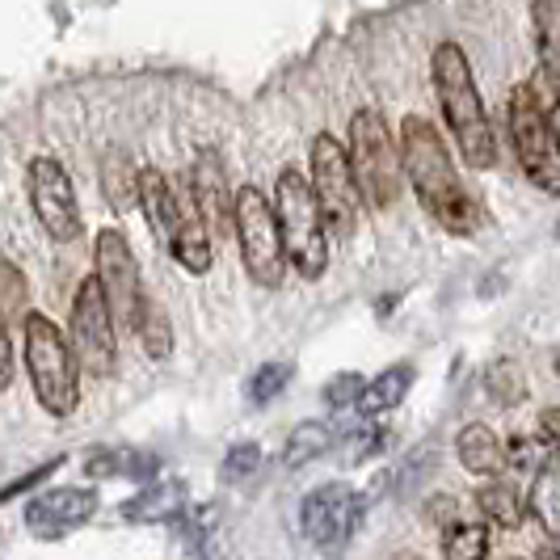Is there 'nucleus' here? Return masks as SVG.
I'll list each match as a JSON object with an SVG mask.
<instances>
[{
  "mask_svg": "<svg viewBox=\"0 0 560 560\" xmlns=\"http://www.w3.org/2000/svg\"><path fill=\"white\" fill-rule=\"evenodd\" d=\"M136 334H140V346L148 350V359H168V350H173V329H168V316L156 300L143 304Z\"/></svg>",
  "mask_w": 560,
  "mask_h": 560,
  "instance_id": "obj_24",
  "label": "nucleus"
},
{
  "mask_svg": "<svg viewBox=\"0 0 560 560\" xmlns=\"http://www.w3.org/2000/svg\"><path fill=\"white\" fill-rule=\"evenodd\" d=\"M236 236H241V257L253 282L261 287H279L287 275V245H282V228L275 202L257 186H245L236 195Z\"/></svg>",
  "mask_w": 560,
  "mask_h": 560,
  "instance_id": "obj_7",
  "label": "nucleus"
},
{
  "mask_svg": "<svg viewBox=\"0 0 560 560\" xmlns=\"http://www.w3.org/2000/svg\"><path fill=\"white\" fill-rule=\"evenodd\" d=\"M363 388H366V384L354 375V371H341L337 380H329V384H325V400H329L334 409H346V405H359Z\"/></svg>",
  "mask_w": 560,
  "mask_h": 560,
  "instance_id": "obj_31",
  "label": "nucleus"
},
{
  "mask_svg": "<svg viewBox=\"0 0 560 560\" xmlns=\"http://www.w3.org/2000/svg\"><path fill=\"white\" fill-rule=\"evenodd\" d=\"M430 77H434L439 106L447 114L451 136L459 140V156L468 161V168H493L498 140H493V122L485 114V102H480L472 63L464 56V47L459 43H439L434 59H430Z\"/></svg>",
  "mask_w": 560,
  "mask_h": 560,
  "instance_id": "obj_2",
  "label": "nucleus"
},
{
  "mask_svg": "<svg viewBox=\"0 0 560 560\" xmlns=\"http://www.w3.org/2000/svg\"><path fill=\"white\" fill-rule=\"evenodd\" d=\"M505 114H510V140H514L523 173L544 195L560 198V136L548 110H544V102L535 97L532 84H518L510 93Z\"/></svg>",
  "mask_w": 560,
  "mask_h": 560,
  "instance_id": "obj_6",
  "label": "nucleus"
},
{
  "mask_svg": "<svg viewBox=\"0 0 560 560\" xmlns=\"http://www.w3.org/2000/svg\"><path fill=\"white\" fill-rule=\"evenodd\" d=\"M72 350H77L84 371H93V375H110L114 363H118L114 308L97 275L77 287V300H72Z\"/></svg>",
  "mask_w": 560,
  "mask_h": 560,
  "instance_id": "obj_9",
  "label": "nucleus"
},
{
  "mask_svg": "<svg viewBox=\"0 0 560 560\" xmlns=\"http://www.w3.org/2000/svg\"><path fill=\"white\" fill-rule=\"evenodd\" d=\"M532 514L539 518V527L560 539V472H544L532 485Z\"/></svg>",
  "mask_w": 560,
  "mask_h": 560,
  "instance_id": "obj_25",
  "label": "nucleus"
},
{
  "mask_svg": "<svg viewBox=\"0 0 560 560\" xmlns=\"http://www.w3.org/2000/svg\"><path fill=\"white\" fill-rule=\"evenodd\" d=\"M275 211H279L282 228V245L291 266L304 275V279H320L325 266H329V220L316 202L312 182L300 168H282L279 186H275Z\"/></svg>",
  "mask_w": 560,
  "mask_h": 560,
  "instance_id": "obj_3",
  "label": "nucleus"
},
{
  "mask_svg": "<svg viewBox=\"0 0 560 560\" xmlns=\"http://www.w3.org/2000/svg\"><path fill=\"white\" fill-rule=\"evenodd\" d=\"M195 207L202 215L207 232L220 241L228 228L236 224V198L228 195V177L224 165L215 152H198L195 161Z\"/></svg>",
  "mask_w": 560,
  "mask_h": 560,
  "instance_id": "obj_14",
  "label": "nucleus"
},
{
  "mask_svg": "<svg viewBox=\"0 0 560 560\" xmlns=\"http://www.w3.org/2000/svg\"><path fill=\"white\" fill-rule=\"evenodd\" d=\"M312 190L325 211V220L337 236H350L359 224V182L350 168V152L334 136H316L312 140Z\"/></svg>",
  "mask_w": 560,
  "mask_h": 560,
  "instance_id": "obj_8",
  "label": "nucleus"
},
{
  "mask_svg": "<svg viewBox=\"0 0 560 560\" xmlns=\"http://www.w3.org/2000/svg\"><path fill=\"white\" fill-rule=\"evenodd\" d=\"M430 523H443V527H459V510H455V502L451 498H434L430 502Z\"/></svg>",
  "mask_w": 560,
  "mask_h": 560,
  "instance_id": "obj_34",
  "label": "nucleus"
},
{
  "mask_svg": "<svg viewBox=\"0 0 560 560\" xmlns=\"http://www.w3.org/2000/svg\"><path fill=\"white\" fill-rule=\"evenodd\" d=\"M186 480H156L140 489L136 498L122 502V518L131 523H168V518H182L186 514Z\"/></svg>",
  "mask_w": 560,
  "mask_h": 560,
  "instance_id": "obj_15",
  "label": "nucleus"
},
{
  "mask_svg": "<svg viewBox=\"0 0 560 560\" xmlns=\"http://www.w3.org/2000/svg\"><path fill=\"white\" fill-rule=\"evenodd\" d=\"M350 168H354L359 195L371 207H380V211L393 207L400 195V177H405V156L388 131V118L375 106H363L350 118Z\"/></svg>",
  "mask_w": 560,
  "mask_h": 560,
  "instance_id": "obj_4",
  "label": "nucleus"
},
{
  "mask_svg": "<svg viewBox=\"0 0 560 560\" xmlns=\"http://www.w3.org/2000/svg\"><path fill=\"white\" fill-rule=\"evenodd\" d=\"M257 464H261V447L257 443H236L224 455V480H245L249 472H257Z\"/></svg>",
  "mask_w": 560,
  "mask_h": 560,
  "instance_id": "obj_30",
  "label": "nucleus"
},
{
  "mask_svg": "<svg viewBox=\"0 0 560 560\" xmlns=\"http://www.w3.org/2000/svg\"><path fill=\"white\" fill-rule=\"evenodd\" d=\"M63 459H51V464H43V468H34V472H26L22 480H9L4 489H0V502H9V498H18V493H26L30 485H38V480H47V472H56Z\"/></svg>",
  "mask_w": 560,
  "mask_h": 560,
  "instance_id": "obj_32",
  "label": "nucleus"
},
{
  "mask_svg": "<svg viewBox=\"0 0 560 560\" xmlns=\"http://www.w3.org/2000/svg\"><path fill=\"white\" fill-rule=\"evenodd\" d=\"M26 371L38 405L51 418H68L77 409L81 375H77V359H72V341L38 312L26 316Z\"/></svg>",
  "mask_w": 560,
  "mask_h": 560,
  "instance_id": "obj_5",
  "label": "nucleus"
},
{
  "mask_svg": "<svg viewBox=\"0 0 560 560\" xmlns=\"http://www.w3.org/2000/svg\"><path fill=\"white\" fill-rule=\"evenodd\" d=\"M552 455L557 447L539 434H514V439H505V468H514V472H532V477H544L548 468H552Z\"/></svg>",
  "mask_w": 560,
  "mask_h": 560,
  "instance_id": "obj_23",
  "label": "nucleus"
},
{
  "mask_svg": "<svg viewBox=\"0 0 560 560\" xmlns=\"http://www.w3.org/2000/svg\"><path fill=\"white\" fill-rule=\"evenodd\" d=\"M13 384V346H9V329L0 320V393Z\"/></svg>",
  "mask_w": 560,
  "mask_h": 560,
  "instance_id": "obj_33",
  "label": "nucleus"
},
{
  "mask_svg": "<svg viewBox=\"0 0 560 560\" xmlns=\"http://www.w3.org/2000/svg\"><path fill=\"white\" fill-rule=\"evenodd\" d=\"M455 447H459V464L468 472H477V477H498L505 468V443L489 425H480V421L459 430V443Z\"/></svg>",
  "mask_w": 560,
  "mask_h": 560,
  "instance_id": "obj_17",
  "label": "nucleus"
},
{
  "mask_svg": "<svg viewBox=\"0 0 560 560\" xmlns=\"http://www.w3.org/2000/svg\"><path fill=\"white\" fill-rule=\"evenodd\" d=\"M329 447H334V430L325 421H300L291 430L287 447H282V464L287 468H304V464H312L316 455H325Z\"/></svg>",
  "mask_w": 560,
  "mask_h": 560,
  "instance_id": "obj_22",
  "label": "nucleus"
},
{
  "mask_svg": "<svg viewBox=\"0 0 560 560\" xmlns=\"http://www.w3.org/2000/svg\"><path fill=\"white\" fill-rule=\"evenodd\" d=\"M300 523H304V535H308L316 548H329L334 552L363 523V498H359V489H350L341 480L320 485L300 505Z\"/></svg>",
  "mask_w": 560,
  "mask_h": 560,
  "instance_id": "obj_11",
  "label": "nucleus"
},
{
  "mask_svg": "<svg viewBox=\"0 0 560 560\" xmlns=\"http://www.w3.org/2000/svg\"><path fill=\"white\" fill-rule=\"evenodd\" d=\"M535 22V47H539V77L548 84L552 102H560V4L539 0L532 9Z\"/></svg>",
  "mask_w": 560,
  "mask_h": 560,
  "instance_id": "obj_16",
  "label": "nucleus"
},
{
  "mask_svg": "<svg viewBox=\"0 0 560 560\" xmlns=\"http://www.w3.org/2000/svg\"><path fill=\"white\" fill-rule=\"evenodd\" d=\"M287 384H291V366L287 363L257 366V371H253V380H249V400L253 405H270Z\"/></svg>",
  "mask_w": 560,
  "mask_h": 560,
  "instance_id": "obj_29",
  "label": "nucleus"
},
{
  "mask_svg": "<svg viewBox=\"0 0 560 560\" xmlns=\"http://www.w3.org/2000/svg\"><path fill=\"white\" fill-rule=\"evenodd\" d=\"M30 304V287L18 266L0 261V320H18Z\"/></svg>",
  "mask_w": 560,
  "mask_h": 560,
  "instance_id": "obj_27",
  "label": "nucleus"
},
{
  "mask_svg": "<svg viewBox=\"0 0 560 560\" xmlns=\"http://www.w3.org/2000/svg\"><path fill=\"white\" fill-rule=\"evenodd\" d=\"M409 384H413V366H409V363L388 366L380 380H371V384H366L354 409H359L363 418H380V413H388V409H396V405L405 400Z\"/></svg>",
  "mask_w": 560,
  "mask_h": 560,
  "instance_id": "obj_19",
  "label": "nucleus"
},
{
  "mask_svg": "<svg viewBox=\"0 0 560 560\" xmlns=\"http://www.w3.org/2000/svg\"><path fill=\"white\" fill-rule=\"evenodd\" d=\"M539 425H544V439H548V443L560 451V409H544Z\"/></svg>",
  "mask_w": 560,
  "mask_h": 560,
  "instance_id": "obj_35",
  "label": "nucleus"
},
{
  "mask_svg": "<svg viewBox=\"0 0 560 560\" xmlns=\"http://www.w3.org/2000/svg\"><path fill=\"white\" fill-rule=\"evenodd\" d=\"M102 190H106V202L114 211H127L136 195H140V173L131 168L127 152H106L102 161Z\"/></svg>",
  "mask_w": 560,
  "mask_h": 560,
  "instance_id": "obj_21",
  "label": "nucleus"
},
{
  "mask_svg": "<svg viewBox=\"0 0 560 560\" xmlns=\"http://www.w3.org/2000/svg\"><path fill=\"white\" fill-rule=\"evenodd\" d=\"M400 156H405V177L418 190V202L439 220V228H447L451 236H472L480 228V207L464 190L459 173L451 165L447 143L430 118L409 114L400 122Z\"/></svg>",
  "mask_w": 560,
  "mask_h": 560,
  "instance_id": "obj_1",
  "label": "nucleus"
},
{
  "mask_svg": "<svg viewBox=\"0 0 560 560\" xmlns=\"http://www.w3.org/2000/svg\"><path fill=\"white\" fill-rule=\"evenodd\" d=\"M489 396L498 405H518L527 396V371L518 363H498L489 371Z\"/></svg>",
  "mask_w": 560,
  "mask_h": 560,
  "instance_id": "obj_28",
  "label": "nucleus"
},
{
  "mask_svg": "<svg viewBox=\"0 0 560 560\" xmlns=\"http://www.w3.org/2000/svg\"><path fill=\"white\" fill-rule=\"evenodd\" d=\"M93 257H97V282H102L110 308L136 329V325H140L143 304H148V295H143V287H140V266H136V257H131L127 236L114 232V228H106V232L97 236Z\"/></svg>",
  "mask_w": 560,
  "mask_h": 560,
  "instance_id": "obj_12",
  "label": "nucleus"
},
{
  "mask_svg": "<svg viewBox=\"0 0 560 560\" xmlns=\"http://www.w3.org/2000/svg\"><path fill=\"white\" fill-rule=\"evenodd\" d=\"M93 510H97V493L93 489H51V493H43V498H34L26 505V527L38 539H59V535H68L72 527H81L93 518Z\"/></svg>",
  "mask_w": 560,
  "mask_h": 560,
  "instance_id": "obj_13",
  "label": "nucleus"
},
{
  "mask_svg": "<svg viewBox=\"0 0 560 560\" xmlns=\"http://www.w3.org/2000/svg\"><path fill=\"white\" fill-rule=\"evenodd\" d=\"M156 455L152 451H136V447H102L84 459V472L93 480H110V477H131V480H148L156 477Z\"/></svg>",
  "mask_w": 560,
  "mask_h": 560,
  "instance_id": "obj_18",
  "label": "nucleus"
},
{
  "mask_svg": "<svg viewBox=\"0 0 560 560\" xmlns=\"http://www.w3.org/2000/svg\"><path fill=\"white\" fill-rule=\"evenodd\" d=\"M30 202H34V215L38 224L47 228V236L68 245L81 236V207H77V195H72V182L59 161L51 156H38L30 165Z\"/></svg>",
  "mask_w": 560,
  "mask_h": 560,
  "instance_id": "obj_10",
  "label": "nucleus"
},
{
  "mask_svg": "<svg viewBox=\"0 0 560 560\" xmlns=\"http://www.w3.org/2000/svg\"><path fill=\"white\" fill-rule=\"evenodd\" d=\"M443 552H447V560H485L489 557V527H480V523L451 527L443 539Z\"/></svg>",
  "mask_w": 560,
  "mask_h": 560,
  "instance_id": "obj_26",
  "label": "nucleus"
},
{
  "mask_svg": "<svg viewBox=\"0 0 560 560\" xmlns=\"http://www.w3.org/2000/svg\"><path fill=\"white\" fill-rule=\"evenodd\" d=\"M539 560H560V548H544V552H539Z\"/></svg>",
  "mask_w": 560,
  "mask_h": 560,
  "instance_id": "obj_36",
  "label": "nucleus"
},
{
  "mask_svg": "<svg viewBox=\"0 0 560 560\" xmlns=\"http://www.w3.org/2000/svg\"><path fill=\"white\" fill-rule=\"evenodd\" d=\"M477 510L489 518V523H493V527H505V532L523 527V518H527V502H523V493H518L510 480L480 485V489H477Z\"/></svg>",
  "mask_w": 560,
  "mask_h": 560,
  "instance_id": "obj_20",
  "label": "nucleus"
}]
</instances>
